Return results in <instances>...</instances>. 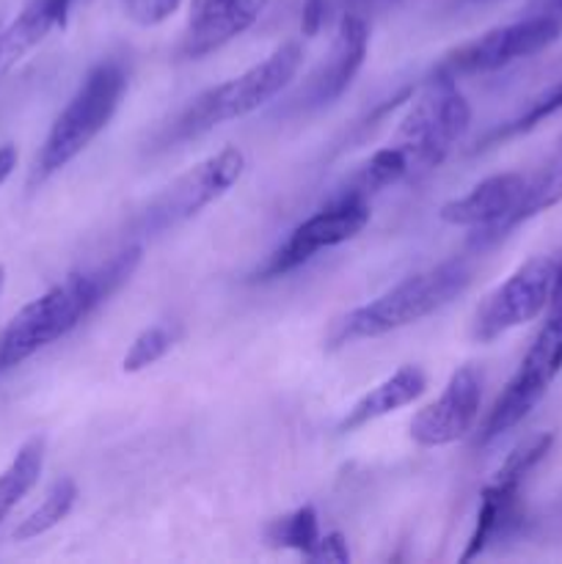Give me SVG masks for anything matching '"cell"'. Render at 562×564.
<instances>
[{
  "instance_id": "cell-1",
  "label": "cell",
  "mask_w": 562,
  "mask_h": 564,
  "mask_svg": "<svg viewBox=\"0 0 562 564\" xmlns=\"http://www.w3.org/2000/svg\"><path fill=\"white\" fill-rule=\"evenodd\" d=\"M141 246H127L108 262L97 264L94 270H77L66 275L61 284L50 286L44 295L22 306L0 330V375L20 367L22 361L77 328L99 303L108 301L121 284L130 281V275L141 264Z\"/></svg>"
},
{
  "instance_id": "cell-2",
  "label": "cell",
  "mask_w": 562,
  "mask_h": 564,
  "mask_svg": "<svg viewBox=\"0 0 562 564\" xmlns=\"http://www.w3.org/2000/svg\"><path fill=\"white\" fill-rule=\"evenodd\" d=\"M472 275V262L463 257L446 259L435 268L408 275L406 281L386 290L375 301L364 303V306L353 308L345 317L336 319L328 334V345L339 347L356 339H378L391 330L408 328V325L435 314L439 308L450 306L457 295L468 290Z\"/></svg>"
},
{
  "instance_id": "cell-3",
  "label": "cell",
  "mask_w": 562,
  "mask_h": 564,
  "mask_svg": "<svg viewBox=\"0 0 562 564\" xmlns=\"http://www.w3.org/2000/svg\"><path fill=\"white\" fill-rule=\"evenodd\" d=\"M301 44L284 42L281 47H275L262 64L240 72V75L220 83V86L207 88V91L198 94V97L171 121V127H165V130L160 132L158 149L185 143L191 141V138L204 135V132H209L213 127L226 124V121L231 119H242V116L259 110L262 105H268L270 99L279 97V94L290 86L292 77L301 69Z\"/></svg>"
},
{
  "instance_id": "cell-4",
  "label": "cell",
  "mask_w": 562,
  "mask_h": 564,
  "mask_svg": "<svg viewBox=\"0 0 562 564\" xmlns=\"http://www.w3.org/2000/svg\"><path fill=\"white\" fill-rule=\"evenodd\" d=\"M125 91L127 69L121 61L108 58L94 64L77 91L72 94L66 108L55 116L53 127L39 149L33 180L42 182L55 171L66 169L110 124Z\"/></svg>"
},
{
  "instance_id": "cell-5",
  "label": "cell",
  "mask_w": 562,
  "mask_h": 564,
  "mask_svg": "<svg viewBox=\"0 0 562 564\" xmlns=\"http://www.w3.org/2000/svg\"><path fill=\"white\" fill-rule=\"evenodd\" d=\"M468 124H472V108L457 88L455 77L435 72L389 141L406 158L408 182L422 180L439 169Z\"/></svg>"
},
{
  "instance_id": "cell-6",
  "label": "cell",
  "mask_w": 562,
  "mask_h": 564,
  "mask_svg": "<svg viewBox=\"0 0 562 564\" xmlns=\"http://www.w3.org/2000/svg\"><path fill=\"white\" fill-rule=\"evenodd\" d=\"M562 372V262L556 268L554 290H551L549 314L540 325L538 336L529 345L527 356L518 364L516 375L507 380L505 391L490 408L488 419L479 430V444H490L499 435L510 433L538 408L549 386Z\"/></svg>"
},
{
  "instance_id": "cell-7",
  "label": "cell",
  "mask_w": 562,
  "mask_h": 564,
  "mask_svg": "<svg viewBox=\"0 0 562 564\" xmlns=\"http://www.w3.org/2000/svg\"><path fill=\"white\" fill-rule=\"evenodd\" d=\"M242 171H246V154L237 147H224L220 152L209 154L207 160L176 176L147 204L138 218V229L143 235H160L185 224L204 207L224 198L240 182Z\"/></svg>"
},
{
  "instance_id": "cell-8",
  "label": "cell",
  "mask_w": 562,
  "mask_h": 564,
  "mask_svg": "<svg viewBox=\"0 0 562 564\" xmlns=\"http://www.w3.org/2000/svg\"><path fill=\"white\" fill-rule=\"evenodd\" d=\"M372 218V209L369 202L353 196H339L334 193L331 202L325 204L320 213H314L312 218H306L303 224H298L290 231L284 242L253 270V281H270L279 279V275L292 273L301 264H306L314 253H320L323 248L342 246V242L353 240L356 235H361L364 226Z\"/></svg>"
},
{
  "instance_id": "cell-9",
  "label": "cell",
  "mask_w": 562,
  "mask_h": 564,
  "mask_svg": "<svg viewBox=\"0 0 562 564\" xmlns=\"http://www.w3.org/2000/svg\"><path fill=\"white\" fill-rule=\"evenodd\" d=\"M556 268L551 257H532L505 281L496 286L483 306L477 308L472 323V336L483 345L499 339L507 330L532 323L540 312L549 308L551 290H554Z\"/></svg>"
},
{
  "instance_id": "cell-10",
  "label": "cell",
  "mask_w": 562,
  "mask_h": 564,
  "mask_svg": "<svg viewBox=\"0 0 562 564\" xmlns=\"http://www.w3.org/2000/svg\"><path fill=\"white\" fill-rule=\"evenodd\" d=\"M560 36V20L540 14H521V20L510 22V25H499L494 31L483 33V36L472 39V42L461 44L455 53L446 55L439 72L450 77L485 75V72H496L501 66L512 64V61L529 58V55L551 47Z\"/></svg>"
},
{
  "instance_id": "cell-11",
  "label": "cell",
  "mask_w": 562,
  "mask_h": 564,
  "mask_svg": "<svg viewBox=\"0 0 562 564\" xmlns=\"http://www.w3.org/2000/svg\"><path fill=\"white\" fill-rule=\"evenodd\" d=\"M527 176L521 174H494L477 182L466 196L452 198L439 209V218L450 226H468V248L477 253L501 242V226L512 215L523 196Z\"/></svg>"
},
{
  "instance_id": "cell-12",
  "label": "cell",
  "mask_w": 562,
  "mask_h": 564,
  "mask_svg": "<svg viewBox=\"0 0 562 564\" xmlns=\"http://www.w3.org/2000/svg\"><path fill=\"white\" fill-rule=\"evenodd\" d=\"M483 402V378L474 367H461L452 372L439 400L424 405L411 422V438L419 446L439 449L472 433Z\"/></svg>"
},
{
  "instance_id": "cell-13",
  "label": "cell",
  "mask_w": 562,
  "mask_h": 564,
  "mask_svg": "<svg viewBox=\"0 0 562 564\" xmlns=\"http://www.w3.org/2000/svg\"><path fill=\"white\" fill-rule=\"evenodd\" d=\"M369 53V20L353 11H342L339 28H336L334 44L323 64L306 77L303 88L298 91L295 102L303 110L325 108L350 88L356 75L361 72Z\"/></svg>"
},
{
  "instance_id": "cell-14",
  "label": "cell",
  "mask_w": 562,
  "mask_h": 564,
  "mask_svg": "<svg viewBox=\"0 0 562 564\" xmlns=\"http://www.w3.org/2000/svg\"><path fill=\"white\" fill-rule=\"evenodd\" d=\"M264 6L268 0H196L182 55L204 58V55L215 53L231 39L246 33L259 20Z\"/></svg>"
},
{
  "instance_id": "cell-15",
  "label": "cell",
  "mask_w": 562,
  "mask_h": 564,
  "mask_svg": "<svg viewBox=\"0 0 562 564\" xmlns=\"http://www.w3.org/2000/svg\"><path fill=\"white\" fill-rule=\"evenodd\" d=\"M523 521H527V512H523L521 501V482L490 479L479 496L477 523H474V532L468 538L466 551L461 554V562L477 560L488 545L512 538L523 527Z\"/></svg>"
},
{
  "instance_id": "cell-16",
  "label": "cell",
  "mask_w": 562,
  "mask_h": 564,
  "mask_svg": "<svg viewBox=\"0 0 562 564\" xmlns=\"http://www.w3.org/2000/svg\"><path fill=\"white\" fill-rule=\"evenodd\" d=\"M428 389V375L422 372L413 364L397 369L395 375H389L386 380H380L375 389H369L350 411L345 413V419L339 422V433H356V430L367 427L369 422H378V419L397 413L400 408L411 405L413 400L424 394Z\"/></svg>"
},
{
  "instance_id": "cell-17",
  "label": "cell",
  "mask_w": 562,
  "mask_h": 564,
  "mask_svg": "<svg viewBox=\"0 0 562 564\" xmlns=\"http://www.w3.org/2000/svg\"><path fill=\"white\" fill-rule=\"evenodd\" d=\"M58 25L61 20L50 0H31V3L17 14V20L0 31V72L14 66L17 61H22V55L31 53V50Z\"/></svg>"
},
{
  "instance_id": "cell-18",
  "label": "cell",
  "mask_w": 562,
  "mask_h": 564,
  "mask_svg": "<svg viewBox=\"0 0 562 564\" xmlns=\"http://www.w3.org/2000/svg\"><path fill=\"white\" fill-rule=\"evenodd\" d=\"M562 202V138L554 143V152L551 158L534 171L532 176L523 185V196L518 202V207L512 209V215L507 218V224L501 226V240L510 235L512 229H518L521 224H527L534 215L545 213V209L556 207Z\"/></svg>"
},
{
  "instance_id": "cell-19",
  "label": "cell",
  "mask_w": 562,
  "mask_h": 564,
  "mask_svg": "<svg viewBox=\"0 0 562 564\" xmlns=\"http://www.w3.org/2000/svg\"><path fill=\"white\" fill-rule=\"evenodd\" d=\"M44 452H47V441L42 435H33V438H28L20 446V452L9 463V468L0 474V523L36 488L44 468Z\"/></svg>"
},
{
  "instance_id": "cell-20",
  "label": "cell",
  "mask_w": 562,
  "mask_h": 564,
  "mask_svg": "<svg viewBox=\"0 0 562 564\" xmlns=\"http://www.w3.org/2000/svg\"><path fill=\"white\" fill-rule=\"evenodd\" d=\"M264 543L270 549H287V551H298L306 560H312L314 549L320 543V521L314 507H298V510L287 512V516L273 518V521L264 527L262 532Z\"/></svg>"
},
{
  "instance_id": "cell-21",
  "label": "cell",
  "mask_w": 562,
  "mask_h": 564,
  "mask_svg": "<svg viewBox=\"0 0 562 564\" xmlns=\"http://www.w3.org/2000/svg\"><path fill=\"white\" fill-rule=\"evenodd\" d=\"M75 501H77V485L72 482V479H58V482H53V488L47 490L42 505H39L31 516L22 518L20 527L14 529L11 538L25 543V540H33L39 538V534L50 532V529H55L66 516H69Z\"/></svg>"
},
{
  "instance_id": "cell-22",
  "label": "cell",
  "mask_w": 562,
  "mask_h": 564,
  "mask_svg": "<svg viewBox=\"0 0 562 564\" xmlns=\"http://www.w3.org/2000/svg\"><path fill=\"white\" fill-rule=\"evenodd\" d=\"M560 110H562V80L554 83V86H549V88H545V91H540L538 97L529 99L527 108H523L521 113L516 116V119L505 121V124L496 127L494 132H488V135L483 138V143H479V149L490 147V143L507 141V138L523 135V132L534 130V127H538L540 121L551 119V116L560 113Z\"/></svg>"
},
{
  "instance_id": "cell-23",
  "label": "cell",
  "mask_w": 562,
  "mask_h": 564,
  "mask_svg": "<svg viewBox=\"0 0 562 564\" xmlns=\"http://www.w3.org/2000/svg\"><path fill=\"white\" fill-rule=\"evenodd\" d=\"M551 446H554V433L529 435L527 441H521L518 446H512V452L505 457V463L496 468L494 479H499V482H523V479H527V474L532 471L538 463L545 460V455L551 452Z\"/></svg>"
},
{
  "instance_id": "cell-24",
  "label": "cell",
  "mask_w": 562,
  "mask_h": 564,
  "mask_svg": "<svg viewBox=\"0 0 562 564\" xmlns=\"http://www.w3.org/2000/svg\"><path fill=\"white\" fill-rule=\"evenodd\" d=\"M176 345V330L169 325H152V328L141 330V334L132 339L130 350L121 358V369L125 372H141V369L158 364L165 352H171V347Z\"/></svg>"
},
{
  "instance_id": "cell-25",
  "label": "cell",
  "mask_w": 562,
  "mask_h": 564,
  "mask_svg": "<svg viewBox=\"0 0 562 564\" xmlns=\"http://www.w3.org/2000/svg\"><path fill=\"white\" fill-rule=\"evenodd\" d=\"M180 3L182 0H121V9L136 25L152 28L169 20L180 9Z\"/></svg>"
},
{
  "instance_id": "cell-26",
  "label": "cell",
  "mask_w": 562,
  "mask_h": 564,
  "mask_svg": "<svg viewBox=\"0 0 562 564\" xmlns=\"http://www.w3.org/2000/svg\"><path fill=\"white\" fill-rule=\"evenodd\" d=\"M336 3L339 0H306L303 3V11H301V33L306 39H314L320 31H323V25L328 22L331 11L336 9Z\"/></svg>"
},
{
  "instance_id": "cell-27",
  "label": "cell",
  "mask_w": 562,
  "mask_h": 564,
  "mask_svg": "<svg viewBox=\"0 0 562 564\" xmlns=\"http://www.w3.org/2000/svg\"><path fill=\"white\" fill-rule=\"evenodd\" d=\"M309 562H334V564H345L350 562V551H347V540L342 538L339 532H331V534H323L317 543V549H314L312 560Z\"/></svg>"
},
{
  "instance_id": "cell-28",
  "label": "cell",
  "mask_w": 562,
  "mask_h": 564,
  "mask_svg": "<svg viewBox=\"0 0 562 564\" xmlns=\"http://www.w3.org/2000/svg\"><path fill=\"white\" fill-rule=\"evenodd\" d=\"M400 3L402 0H339L342 11H353V14L367 17V20H372V17L378 14H386V11H391Z\"/></svg>"
},
{
  "instance_id": "cell-29",
  "label": "cell",
  "mask_w": 562,
  "mask_h": 564,
  "mask_svg": "<svg viewBox=\"0 0 562 564\" xmlns=\"http://www.w3.org/2000/svg\"><path fill=\"white\" fill-rule=\"evenodd\" d=\"M523 14H540L562 22V0H532V3L523 9Z\"/></svg>"
},
{
  "instance_id": "cell-30",
  "label": "cell",
  "mask_w": 562,
  "mask_h": 564,
  "mask_svg": "<svg viewBox=\"0 0 562 564\" xmlns=\"http://www.w3.org/2000/svg\"><path fill=\"white\" fill-rule=\"evenodd\" d=\"M14 169H17V147L14 143H3V147H0V185L14 174Z\"/></svg>"
},
{
  "instance_id": "cell-31",
  "label": "cell",
  "mask_w": 562,
  "mask_h": 564,
  "mask_svg": "<svg viewBox=\"0 0 562 564\" xmlns=\"http://www.w3.org/2000/svg\"><path fill=\"white\" fill-rule=\"evenodd\" d=\"M50 3H53L55 14H58L61 25H64V22H66V17H69V9H72V0H50Z\"/></svg>"
},
{
  "instance_id": "cell-32",
  "label": "cell",
  "mask_w": 562,
  "mask_h": 564,
  "mask_svg": "<svg viewBox=\"0 0 562 564\" xmlns=\"http://www.w3.org/2000/svg\"><path fill=\"white\" fill-rule=\"evenodd\" d=\"M3 284H6V268L0 264V292H3Z\"/></svg>"
}]
</instances>
